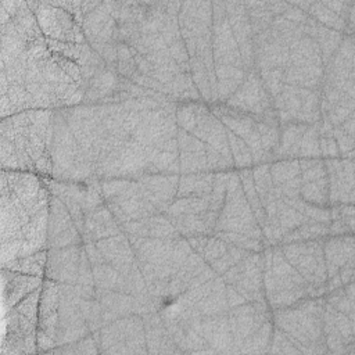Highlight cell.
Returning a JSON list of instances; mask_svg holds the SVG:
<instances>
[{
    "label": "cell",
    "mask_w": 355,
    "mask_h": 355,
    "mask_svg": "<svg viewBox=\"0 0 355 355\" xmlns=\"http://www.w3.org/2000/svg\"><path fill=\"white\" fill-rule=\"evenodd\" d=\"M329 204H354V158H326Z\"/></svg>",
    "instance_id": "obj_21"
},
{
    "label": "cell",
    "mask_w": 355,
    "mask_h": 355,
    "mask_svg": "<svg viewBox=\"0 0 355 355\" xmlns=\"http://www.w3.org/2000/svg\"><path fill=\"white\" fill-rule=\"evenodd\" d=\"M306 128H308L306 123H300V122L280 123V137H279L277 148L273 154V159L279 161L290 155H300L301 139Z\"/></svg>",
    "instance_id": "obj_32"
},
{
    "label": "cell",
    "mask_w": 355,
    "mask_h": 355,
    "mask_svg": "<svg viewBox=\"0 0 355 355\" xmlns=\"http://www.w3.org/2000/svg\"><path fill=\"white\" fill-rule=\"evenodd\" d=\"M121 226V230L128 236L137 237H154V239H178L182 237L175 229L172 222L166 218L165 214L153 215L148 218H141L130 222H125Z\"/></svg>",
    "instance_id": "obj_29"
},
{
    "label": "cell",
    "mask_w": 355,
    "mask_h": 355,
    "mask_svg": "<svg viewBox=\"0 0 355 355\" xmlns=\"http://www.w3.org/2000/svg\"><path fill=\"white\" fill-rule=\"evenodd\" d=\"M178 22L189 61L200 60L208 72L212 100L216 103V78L212 55V1L180 3Z\"/></svg>",
    "instance_id": "obj_5"
},
{
    "label": "cell",
    "mask_w": 355,
    "mask_h": 355,
    "mask_svg": "<svg viewBox=\"0 0 355 355\" xmlns=\"http://www.w3.org/2000/svg\"><path fill=\"white\" fill-rule=\"evenodd\" d=\"M323 301V297L305 298L272 312L273 324L288 336L301 354L327 352L322 329Z\"/></svg>",
    "instance_id": "obj_4"
},
{
    "label": "cell",
    "mask_w": 355,
    "mask_h": 355,
    "mask_svg": "<svg viewBox=\"0 0 355 355\" xmlns=\"http://www.w3.org/2000/svg\"><path fill=\"white\" fill-rule=\"evenodd\" d=\"M215 232L240 233L265 243L266 247L270 245L265 239L262 229L258 225L257 218L244 196L237 172H229L226 197L214 227V233Z\"/></svg>",
    "instance_id": "obj_8"
},
{
    "label": "cell",
    "mask_w": 355,
    "mask_h": 355,
    "mask_svg": "<svg viewBox=\"0 0 355 355\" xmlns=\"http://www.w3.org/2000/svg\"><path fill=\"white\" fill-rule=\"evenodd\" d=\"M53 175L54 180L87 183L93 176L86 165L78 141L61 110L54 111L53 136Z\"/></svg>",
    "instance_id": "obj_7"
},
{
    "label": "cell",
    "mask_w": 355,
    "mask_h": 355,
    "mask_svg": "<svg viewBox=\"0 0 355 355\" xmlns=\"http://www.w3.org/2000/svg\"><path fill=\"white\" fill-rule=\"evenodd\" d=\"M3 276V308L4 311L15 306L21 300L29 295L36 288L42 287L43 279L19 273L1 268Z\"/></svg>",
    "instance_id": "obj_28"
},
{
    "label": "cell",
    "mask_w": 355,
    "mask_h": 355,
    "mask_svg": "<svg viewBox=\"0 0 355 355\" xmlns=\"http://www.w3.org/2000/svg\"><path fill=\"white\" fill-rule=\"evenodd\" d=\"M263 251H250L241 261L227 269L220 277L225 284H230L248 302L266 301L263 290Z\"/></svg>",
    "instance_id": "obj_12"
},
{
    "label": "cell",
    "mask_w": 355,
    "mask_h": 355,
    "mask_svg": "<svg viewBox=\"0 0 355 355\" xmlns=\"http://www.w3.org/2000/svg\"><path fill=\"white\" fill-rule=\"evenodd\" d=\"M180 175H143L137 180L151 193V196L159 202L164 214L168 205L175 200Z\"/></svg>",
    "instance_id": "obj_31"
},
{
    "label": "cell",
    "mask_w": 355,
    "mask_h": 355,
    "mask_svg": "<svg viewBox=\"0 0 355 355\" xmlns=\"http://www.w3.org/2000/svg\"><path fill=\"white\" fill-rule=\"evenodd\" d=\"M178 148L180 175L209 172L205 143L201 141L198 137L178 128Z\"/></svg>",
    "instance_id": "obj_26"
},
{
    "label": "cell",
    "mask_w": 355,
    "mask_h": 355,
    "mask_svg": "<svg viewBox=\"0 0 355 355\" xmlns=\"http://www.w3.org/2000/svg\"><path fill=\"white\" fill-rule=\"evenodd\" d=\"M1 182V263L47 250L51 193L33 172L4 171Z\"/></svg>",
    "instance_id": "obj_2"
},
{
    "label": "cell",
    "mask_w": 355,
    "mask_h": 355,
    "mask_svg": "<svg viewBox=\"0 0 355 355\" xmlns=\"http://www.w3.org/2000/svg\"><path fill=\"white\" fill-rule=\"evenodd\" d=\"M226 17L230 24L233 36L239 46V51L247 72L254 69L255 51H254V35L250 22L247 8L239 1H225Z\"/></svg>",
    "instance_id": "obj_22"
},
{
    "label": "cell",
    "mask_w": 355,
    "mask_h": 355,
    "mask_svg": "<svg viewBox=\"0 0 355 355\" xmlns=\"http://www.w3.org/2000/svg\"><path fill=\"white\" fill-rule=\"evenodd\" d=\"M37 352V323L18 312L15 306L4 311V334L1 355H24Z\"/></svg>",
    "instance_id": "obj_15"
},
{
    "label": "cell",
    "mask_w": 355,
    "mask_h": 355,
    "mask_svg": "<svg viewBox=\"0 0 355 355\" xmlns=\"http://www.w3.org/2000/svg\"><path fill=\"white\" fill-rule=\"evenodd\" d=\"M300 197L313 205L329 208V180L323 159L301 158Z\"/></svg>",
    "instance_id": "obj_19"
},
{
    "label": "cell",
    "mask_w": 355,
    "mask_h": 355,
    "mask_svg": "<svg viewBox=\"0 0 355 355\" xmlns=\"http://www.w3.org/2000/svg\"><path fill=\"white\" fill-rule=\"evenodd\" d=\"M263 255L265 300L272 309L291 306L311 298L309 283L286 259L279 245L266 247Z\"/></svg>",
    "instance_id": "obj_6"
},
{
    "label": "cell",
    "mask_w": 355,
    "mask_h": 355,
    "mask_svg": "<svg viewBox=\"0 0 355 355\" xmlns=\"http://www.w3.org/2000/svg\"><path fill=\"white\" fill-rule=\"evenodd\" d=\"M329 223H322L309 219L308 222L302 223L297 229L286 233L282 237L280 243H295V241H306V240H319L329 234Z\"/></svg>",
    "instance_id": "obj_36"
},
{
    "label": "cell",
    "mask_w": 355,
    "mask_h": 355,
    "mask_svg": "<svg viewBox=\"0 0 355 355\" xmlns=\"http://www.w3.org/2000/svg\"><path fill=\"white\" fill-rule=\"evenodd\" d=\"M226 136H227V143H229V148H230V153L233 157L234 166L244 169L245 166L254 165L251 151L247 147V144L244 143V140L241 137H239L237 135H234L229 129H226Z\"/></svg>",
    "instance_id": "obj_40"
},
{
    "label": "cell",
    "mask_w": 355,
    "mask_h": 355,
    "mask_svg": "<svg viewBox=\"0 0 355 355\" xmlns=\"http://www.w3.org/2000/svg\"><path fill=\"white\" fill-rule=\"evenodd\" d=\"M269 172H270V178L275 187L301 175L298 159L275 161L272 165H269Z\"/></svg>",
    "instance_id": "obj_39"
},
{
    "label": "cell",
    "mask_w": 355,
    "mask_h": 355,
    "mask_svg": "<svg viewBox=\"0 0 355 355\" xmlns=\"http://www.w3.org/2000/svg\"><path fill=\"white\" fill-rule=\"evenodd\" d=\"M214 178H215L214 172L180 175L175 198L209 196L211 190H212V184H214Z\"/></svg>",
    "instance_id": "obj_33"
},
{
    "label": "cell",
    "mask_w": 355,
    "mask_h": 355,
    "mask_svg": "<svg viewBox=\"0 0 355 355\" xmlns=\"http://www.w3.org/2000/svg\"><path fill=\"white\" fill-rule=\"evenodd\" d=\"M212 55L215 68L230 67L245 71L226 17L225 1H212Z\"/></svg>",
    "instance_id": "obj_14"
},
{
    "label": "cell",
    "mask_w": 355,
    "mask_h": 355,
    "mask_svg": "<svg viewBox=\"0 0 355 355\" xmlns=\"http://www.w3.org/2000/svg\"><path fill=\"white\" fill-rule=\"evenodd\" d=\"M119 233H122L121 226L105 202L100 204L98 207L89 212H85L82 232L83 243L97 241L101 239L116 236Z\"/></svg>",
    "instance_id": "obj_27"
},
{
    "label": "cell",
    "mask_w": 355,
    "mask_h": 355,
    "mask_svg": "<svg viewBox=\"0 0 355 355\" xmlns=\"http://www.w3.org/2000/svg\"><path fill=\"white\" fill-rule=\"evenodd\" d=\"M82 31L92 49L103 44H116L119 42L118 22L111 15L108 1H100V4L85 17Z\"/></svg>",
    "instance_id": "obj_23"
},
{
    "label": "cell",
    "mask_w": 355,
    "mask_h": 355,
    "mask_svg": "<svg viewBox=\"0 0 355 355\" xmlns=\"http://www.w3.org/2000/svg\"><path fill=\"white\" fill-rule=\"evenodd\" d=\"M50 352H53V354H100L98 345H97V341H96L93 333H90L89 336H86L78 341L58 345V347L53 348Z\"/></svg>",
    "instance_id": "obj_43"
},
{
    "label": "cell",
    "mask_w": 355,
    "mask_h": 355,
    "mask_svg": "<svg viewBox=\"0 0 355 355\" xmlns=\"http://www.w3.org/2000/svg\"><path fill=\"white\" fill-rule=\"evenodd\" d=\"M229 323L233 336V354H239L243 343L250 338L266 320L272 319L270 306L266 301H251L230 308Z\"/></svg>",
    "instance_id": "obj_17"
},
{
    "label": "cell",
    "mask_w": 355,
    "mask_h": 355,
    "mask_svg": "<svg viewBox=\"0 0 355 355\" xmlns=\"http://www.w3.org/2000/svg\"><path fill=\"white\" fill-rule=\"evenodd\" d=\"M268 352H270V354H301L300 349L288 338V336L283 330L276 327L275 324H273L272 340H270Z\"/></svg>",
    "instance_id": "obj_44"
},
{
    "label": "cell",
    "mask_w": 355,
    "mask_h": 355,
    "mask_svg": "<svg viewBox=\"0 0 355 355\" xmlns=\"http://www.w3.org/2000/svg\"><path fill=\"white\" fill-rule=\"evenodd\" d=\"M44 37L67 43H86L82 26L64 8L53 1H28Z\"/></svg>",
    "instance_id": "obj_11"
},
{
    "label": "cell",
    "mask_w": 355,
    "mask_h": 355,
    "mask_svg": "<svg viewBox=\"0 0 355 355\" xmlns=\"http://www.w3.org/2000/svg\"><path fill=\"white\" fill-rule=\"evenodd\" d=\"M60 297H61L60 283L51 279H44L42 286L40 302H39L37 334L47 336L53 340H55L57 337Z\"/></svg>",
    "instance_id": "obj_25"
},
{
    "label": "cell",
    "mask_w": 355,
    "mask_h": 355,
    "mask_svg": "<svg viewBox=\"0 0 355 355\" xmlns=\"http://www.w3.org/2000/svg\"><path fill=\"white\" fill-rule=\"evenodd\" d=\"M223 104L232 110L250 114L255 118L276 112L263 82L255 69L247 72L243 83Z\"/></svg>",
    "instance_id": "obj_16"
},
{
    "label": "cell",
    "mask_w": 355,
    "mask_h": 355,
    "mask_svg": "<svg viewBox=\"0 0 355 355\" xmlns=\"http://www.w3.org/2000/svg\"><path fill=\"white\" fill-rule=\"evenodd\" d=\"M320 154L326 158H340V151L334 137H320Z\"/></svg>",
    "instance_id": "obj_45"
},
{
    "label": "cell",
    "mask_w": 355,
    "mask_h": 355,
    "mask_svg": "<svg viewBox=\"0 0 355 355\" xmlns=\"http://www.w3.org/2000/svg\"><path fill=\"white\" fill-rule=\"evenodd\" d=\"M306 14L319 25L347 35V22L326 6H323L322 1H311Z\"/></svg>",
    "instance_id": "obj_35"
},
{
    "label": "cell",
    "mask_w": 355,
    "mask_h": 355,
    "mask_svg": "<svg viewBox=\"0 0 355 355\" xmlns=\"http://www.w3.org/2000/svg\"><path fill=\"white\" fill-rule=\"evenodd\" d=\"M214 236L219 237L220 240L229 243V244H233L236 247H240L243 250H247V251H255V252H261L266 248L265 243L257 240V239H252V237H248V236H244V234H240V233H233V232H215L212 233Z\"/></svg>",
    "instance_id": "obj_42"
},
{
    "label": "cell",
    "mask_w": 355,
    "mask_h": 355,
    "mask_svg": "<svg viewBox=\"0 0 355 355\" xmlns=\"http://www.w3.org/2000/svg\"><path fill=\"white\" fill-rule=\"evenodd\" d=\"M53 136L54 110H28L1 118V169L51 176Z\"/></svg>",
    "instance_id": "obj_3"
},
{
    "label": "cell",
    "mask_w": 355,
    "mask_h": 355,
    "mask_svg": "<svg viewBox=\"0 0 355 355\" xmlns=\"http://www.w3.org/2000/svg\"><path fill=\"white\" fill-rule=\"evenodd\" d=\"M1 94L26 92L35 110H62L83 103L85 90L58 65L46 37L28 40L1 25Z\"/></svg>",
    "instance_id": "obj_1"
},
{
    "label": "cell",
    "mask_w": 355,
    "mask_h": 355,
    "mask_svg": "<svg viewBox=\"0 0 355 355\" xmlns=\"http://www.w3.org/2000/svg\"><path fill=\"white\" fill-rule=\"evenodd\" d=\"M276 216H277L279 227H280L283 236L309 220L302 214H300L298 211H295L294 208L287 205L280 197L276 201Z\"/></svg>",
    "instance_id": "obj_38"
},
{
    "label": "cell",
    "mask_w": 355,
    "mask_h": 355,
    "mask_svg": "<svg viewBox=\"0 0 355 355\" xmlns=\"http://www.w3.org/2000/svg\"><path fill=\"white\" fill-rule=\"evenodd\" d=\"M286 259L311 286V298L323 297L326 290V265L323 257V241L306 240L284 243L279 245Z\"/></svg>",
    "instance_id": "obj_9"
},
{
    "label": "cell",
    "mask_w": 355,
    "mask_h": 355,
    "mask_svg": "<svg viewBox=\"0 0 355 355\" xmlns=\"http://www.w3.org/2000/svg\"><path fill=\"white\" fill-rule=\"evenodd\" d=\"M82 250L83 244L62 248H49L46 279H51L58 283L76 284Z\"/></svg>",
    "instance_id": "obj_24"
},
{
    "label": "cell",
    "mask_w": 355,
    "mask_h": 355,
    "mask_svg": "<svg viewBox=\"0 0 355 355\" xmlns=\"http://www.w3.org/2000/svg\"><path fill=\"white\" fill-rule=\"evenodd\" d=\"M60 311H58V326H57V347L78 341L92 331L83 316L79 294L73 284L60 283Z\"/></svg>",
    "instance_id": "obj_13"
},
{
    "label": "cell",
    "mask_w": 355,
    "mask_h": 355,
    "mask_svg": "<svg viewBox=\"0 0 355 355\" xmlns=\"http://www.w3.org/2000/svg\"><path fill=\"white\" fill-rule=\"evenodd\" d=\"M146 344L148 354H168V352H182L180 348L172 340L165 322L158 311L148 312L143 315Z\"/></svg>",
    "instance_id": "obj_30"
},
{
    "label": "cell",
    "mask_w": 355,
    "mask_h": 355,
    "mask_svg": "<svg viewBox=\"0 0 355 355\" xmlns=\"http://www.w3.org/2000/svg\"><path fill=\"white\" fill-rule=\"evenodd\" d=\"M46 263H47V250H43L28 257H21V258L4 262L1 263V268L43 279L46 277Z\"/></svg>",
    "instance_id": "obj_34"
},
{
    "label": "cell",
    "mask_w": 355,
    "mask_h": 355,
    "mask_svg": "<svg viewBox=\"0 0 355 355\" xmlns=\"http://www.w3.org/2000/svg\"><path fill=\"white\" fill-rule=\"evenodd\" d=\"M323 257L326 265L327 293L343 287L338 270L343 266L354 265V237L352 233L331 236L323 243ZM326 293V294H327Z\"/></svg>",
    "instance_id": "obj_20"
},
{
    "label": "cell",
    "mask_w": 355,
    "mask_h": 355,
    "mask_svg": "<svg viewBox=\"0 0 355 355\" xmlns=\"http://www.w3.org/2000/svg\"><path fill=\"white\" fill-rule=\"evenodd\" d=\"M79 244H83V239L71 214L68 212L65 204L51 193L47 230V250Z\"/></svg>",
    "instance_id": "obj_18"
},
{
    "label": "cell",
    "mask_w": 355,
    "mask_h": 355,
    "mask_svg": "<svg viewBox=\"0 0 355 355\" xmlns=\"http://www.w3.org/2000/svg\"><path fill=\"white\" fill-rule=\"evenodd\" d=\"M319 126L320 121L308 125L306 130L302 135L301 146H300V155L302 158H320V136H319Z\"/></svg>",
    "instance_id": "obj_41"
},
{
    "label": "cell",
    "mask_w": 355,
    "mask_h": 355,
    "mask_svg": "<svg viewBox=\"0 0 355 355\" xmlns=\"http://www.w3.org/2000/svg\"><path fill=\"white\" fill-rule=\"evenodd\" d=\"M226 298H227V304L230 308L243 305L245 302H248L240 293H237L230 284H226Z\"/></svg>",
    "instance_id": "obj_46"
},
{
    "label": "cell",
    "mask_w": 355,
    "mask_h": 355,
    "mask_svg": "<svg viewBox=\"0 0 355 355\" xmlns=\"http://www.w3.org/2000/svg\"><path fill=\"white\" fill-rule=\"evenodd\" d=\"M272 331H273V319L266 320L250 338H247L239 354H262L268 352L270 340H272Z\"/></svg>",
    "instance_id": "obj_37"
},
{
    "label": "cell",
    "mask_w": 355,
    "mask_h": 355,
    "mask_svg": "<svg viewBox=\"0 0 355 355\" xmlns=\"http://www.w3.org/2000/svg\"><path fill=\"white\" fill-rule=\"evenodd\" d=\"M100 354H146L144 320L140 315L119 318L98 330Z\"/></svg>",
    "instance_id": "obj_10"
}]
</instances>
